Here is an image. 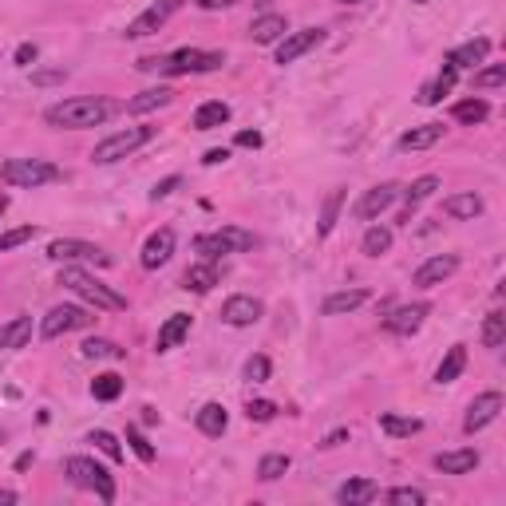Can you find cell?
I'll use <instances>...</instances> for the list:
<instances>
[{
    "label": "cell",
    "mask_w": 506,
    "mask_h": 506,
    "mask_svg": "<svg viewBox=\"0 0 506 506\" xmlns=\"http://www.w3.org/2000/svg\"><path fill=\"white\" fill-rule=\"evenodd\" d=\"M119 111H123V103H115V99L75 95V99H64V103L48 107L44 119H48V127H59V131H84V127H103Z\"/></svg>",
    "instance_id": "1"
},
{
    "label": "cell",
    "mask_w": 506,
    "mask_h": 506,
    "mask_svg": "<svg viewBox=\"0 0 506 506\" xmlns=\"http://www.w3.org/2000/svg\"><path fill=\"white\" fill-rule=\"evenodd\" d=\"M226 64L222 52H202V48H178L171 56H143L138 72H158V75H198V72H217Z\"/></svg>",
    "instance_id": "2"
},
{
    "label": "cell",
    "mask_w": 506,
    "mask_h": 506,
    "mask_svg": "<svg viewBox=\"0 0 506 506\" xmlns=\"http://www.w3.org/2000/svg\"><path fill=\"white\" fill-rule=\"evenodd\" d=\"M59 285H64V289H72L75 297H84L87 305H95V313H123L127 309V297H119L115 289H107L99 277H92L87 270H79V265H64V270H59Z\"/></svg>",
    "instance_id": "3"
},
{
    "label": "cell",
    "mask_w": 506,
    "mask_h": 506,
    "mask_svg": "<svg viewBox=\"0 0 506 506\" xmlns=\"http://www.w3.org/2000/svg\"><path fill=\"white\" fill-rule=\"evenodd\" d=\"M0 178H4L8 186H20V191H36V186L59 182L64 171H59L56 163H48V158H8V163L0 166Z\"/></svg>",
    "instance_id": "4"
},
{
    "label": "cell",
    "mask_w": 506,
    "mask_h": 506,
    "mask_svg": "<svg viewBox=\"0 0 506 506\" xmlns=\"http://www.w3.org/2000/svg\"><path fill=\"white\" fill-rule=\"evenodd\" d=\"M64 475L75 483V487L95 491L99 502H115V479L107 475V467H99L95 459H87V455H72V459H64Z\"/></svg>",
    "instance_id": "5"
},
{
    "label": "cell",
    "mask_w": 506,
    "mask_h": 506,
    "mask_svg": "<svg viewBox=\"0 0 506 506\" xmlns=\"http://www.w3.org/2000/svg\"><path fill=\"white\" fill-rule=\"evenodd\" d=\"M151 138H155V127H127V131H115V135H107L103 143H95L92 158L99 166L119 163V158H131L138 146H146Z\"/></svg>",
    "instance_id": "6"
},
{
    "label": "cell",
    "mask_w": 506,
    "mask_h": 506,
    "mask_svg": "<svg viewBox=\"0 0 506 506\" xmlns=\"http://www.w3.org/2000/svg\"><path fill=\"white\" fill-rule=\"evenodd\" d=\"M92 324H95V313L84 309V305H56V309H48V316L40 321V336H44V341H59L64 333L92 329Z\"/></svg>",
    "instance_id": "7"
},
{
    "label": "cell",
    "mask_w": 506,
    "mask_h": 506,
    "mask_svg": "<svg viewBox=\"0 0 506 506\" xmlns=\"http://www.w3.org/2000/svg\"><path fill=\"white\" fill-rule=\"evenodd\" d=\"M48 257H52V262H64V265H72V262L115 265L111 253H103V250H99V245H92V242H79V237H56V242H48Z\"/></svg>",
    "instance_id": "8"
},
{
    "label": "cell",
    "mask_w": 506,
    "mask_h": 506,
    "mask_svg": "<svg viewBox=\"0 0 506 506\" xmlns=\"http://www.w3.org/2000/svg\"><path fill=\"white\" fill-rule=\"evenodd\" d=\"M178 4H182V0H151V4H146L143 13L127 24V40H143V36L158 32V28H163L166 20L178 13Z\"/></svg>",
    "instance_id": "9"
},
{
    "label": "cell",
    "mask_w": 506,
    "mask_h": 506,
    "mask_svg": "<svg viewBox=\"0 0 506 506\" xmlns=\"http://www.w3.org/2000/svg\"><path fill=\"white\" fill-rule=\"evenodd\" d=\"M502 408H506L502 392H483V395H475L471 408H467V415H463V431L475 435V431L491 428V423L502 415Z\"/></svg>",
    "instance_id": "10"
},
{
    "label": "cell",
    "mask_w": 506,
    "mask_h": 506,
    "mask_svg": "<svg viewBox=\"0 0 506 506\" xmlns=\"http://www.w3.org/2000/svg\"><path fill=\"white\" fill-rule=\"evenodd\" d=\"M316 44H324V28H301V32H285L277 40V64H293L301 59L305 52H313Z\"/></svg>",
    "instance_id": "11"
},
{
    "label": "cell",
    "mask_w": 506,
    "mask_h": 506,
    "mask_svg": "<svg viewBox=\"0 0 506 506\" xmlns=\"http://www.w3.org/2000/svg\"><path fill=\"white\" fill-rule=\"evenodd\" d=\"M431 305L428 301H415V305H400V309H392L388 316H384V333L392 336H412L423 329V321H428Z\"/></svg>",
    "instance_id": "12"
},
{
    "label": "cell",
    "mask_w": 506,
    "mask_h": 506,
    "mask_svg": "<svg viewBox=\"0 0 506 506\" xmlns=\"http://www.w3.org/2000/svg\"><path fill=\"white\" fill-rule=\"evenodd\" d=\"M222 316L230 329H250V324H257L265 316V305L257 301V297H245V293H237V297H230V301L222 305Z\"/></svg>",
    "instance_id": "13"
},
{
    "label": "cell",
    "mask_w": 506,
    "mask_h": 506,
    "mask_svg": "<svg viewBox=\"0 0 506 506\" xmlns=\"http://www.w3.org/2000/svg\"><path fill=\"white\" fill-rule=\"evenodd\" d=\"M455 270H459V257H455V253H435V257H428V262L412 273V285H415V289H435V285H443Z\"/></svg>",
    "instance_id": "14"
},
{
    "label": "cell",
    "mask_w": 506,
    "mask_h": 506,
    "mask_svg": "<svg viewBox=\"0 0 506 506\" xmlns=\"http://www.w3.org/2000/svg\"><path fill=\"white\" fill-rule=\"evenodd\" d=\"M174 245H178L174 230H166V226H163V230H155L143 242V257H138V262H143V270H163V265L174 257Z\"/></svg>",
    "instance_id": "15"
},
{
    "label": "cell",
    "mask_w": 506,
    "mask_h": 506,
    "mask_svg": "<svg viewBox=\"0 0 506 506\" xmlns=\"http://www.w3.org/2000/svg\"><path fill=\"white\" fill-rule=\"evenodd\" d=\"M400 198V186L395 182H380L372 186V191H364V198L356 202V217H364V222H372V217H380L388 206Z\"/></svg>",
    "instance_id": "16"
},
{
    "label": "cell",
    "mask_w": 506,
    "mask_h": 506,
    "mask_svg": "<svg viewBox=\"0 0 506 506\" xmlns=\"http://www.w3.org/2000/svg\"><path fill=\"white\" fill-rule=\"evenodd\" d=\"M191 329H194V316H191V313H171V316L163 321V329H158V336H155V349H158V352L178 349V344L191 336Z\"/></svg>",
    "instance_id": "17"
},
{
    "label": "cell",
    "mask_w": 506,
    "mask_h": 506,
    "mask_svg": "<svg viewBox=\"0 0 506 506\" xmlns=\"http://www.w3.org/2000/svg\"><path fill=\"white\" fill-rule=\"evenodd\" d=\"M439 191V178L435 174H423V178H415V182L408 186V191H400L404 194V214H400V226H408L412 222V214L420 210L423 202H428V198Z\"/></svg>",
    "instance_id": "18"
},
{
    "label": "cell",
    "mask_w": 506,
    "mask_h": 506,
    "mask_svg": "<svg viewBox=\"0 0 506 506\" xmlns=\"http://www.w3.org/2000/svg\"><path fill=\"white\" fill-rule=\"evenodd\" d=\"M483 210H487V202H483V194H475V191H463V194L443 198V214L455 217V222H475Z\"/></svg>",
    "instance_id": "19"
},
{
    "label": "cell",
    "mask_w": 506,
    "mask_h": 506,
    "mask_svg": "<svg viewBox=\"0 0 506 506\" xmlns=\"http://www.w3.org/2000/svg\"><path fill=\"white\" fill-rule=\"evenodd\" d=\"M217 281H222V270H217V262H206V257L182 273V289H191V293H210Z\"/></svg>",
    "instance_id": "20"
},
{
    "label": "cell",
    "mask_w": 506,
    "mask_h": 506,
    "mask_svg": "<svg viewBox=\"0 0 506 506\" xmlns=\"http://www.w3.org/2000/svg\"><path fill=\"white\" fill-rule=\"evenodd\" d=\"M479 467V451L475 448H459V451H439L435 455V471L439 475H471Z\"/></svg>",
    "instance_id": "21"
},
{
    "label": "cell",
    "mask_w": 506,
    "mask_h": 506,
    "mask_svg": "<svg viewBox=\"0 0 506 506\" xmlns=\"http://www.w3.org/2000/svg\"><path fill=\"white\" fill-rule=\"evenodd\" d=\"M487 56H491V40L487 36H475V40H467V44L455 48V52L448 56V64L455 67V72H463V67H479Z\"/></svg>",
    "instance_id": "22"
},
{
    "label": "cell",
    "mask_w": 506,
    "mask_h": 506,
    "mask_svg": "<svg viewBox=\"0 0 506 506\" xmlns=\"http://www.w3.org/2000/svg\"><path fill=\"white\" fill-rule=\"evenodd\" d=\"M285 32H289V20H285L281 13H265V16H257L250 24V40H253V44H277Z\"/></svg>",
    "instance_id": "23"
},
{
    "label": "cell",
    "mask_w": 506,
    "mask_h": 506,
    "mask_svg": "<svg viewBox=\"0 0 506 506\" xmlns=\"http://www.w3.org/2000/svg\"><path fill=\"white\" fill-rule=\"evenodd\" d=\"M28 341H32V316H13L8 324H0V352L28 349Z\"/></svg>",
    "instance_id": "24"
},
{
    "label": "cell",
    "mask_w": 506,
    "mask_h": 506,
    "mask_svg": "<svg viewBox=\"0 0 506 506\" xmlns=\"http://www.w3.org/2000/svg\"><path fill=\"white\" fill-rule=\"evenodd\" d=\"M443 131H448L443 123L412 127V131H404V135H400V151H428V146H435V143L443 138Z\"/></svg>",
    "instance_id": "25"
},
{
    "label": "cell",
    "mask_w": 506,
    "mask_h": 506,
    "mask_svg": "<svg viewBox=\"0 0 506 506\" xmlns=\"http://www.w3.org/2000/svg\"><path fill=\"white\" fill-rule=\"evenodd\" d=\"M194 423L202 435H210V439H217L226 428H230V412L222 408V404H202V408L194 412Z\"/></svg>",
    "instance_id": "26"
},
{
    "label": "cell",
    "mask_w": 506,
    "mask_h": 506,
    "mask_svg": "<svg viewBox=\"0 0 506 506\" xmlns=\"http://www.w3.org/2000/svg\"><path fill=\"white\" fill-rule=\"evenodd\" d=\"M368 289H344V293H333V297H324V316H344V313H356L360 305H368Z\"/></svg>",
    "instance_id": "27"
},
{
    "label": "cell",
    "mask_w": 506,
    "mask_h": 506,
    "mask_svg": "<svg viewBox=\"0 0 506 506\" xmlns=\"http://www.w3.org/2000/svg\"><path fill=\"white\" fill-rule=\"evenodd\" d=\"M174 99V92L171 87H146V92H138V95H131L127 99V111L131 115H146V111H158V107H166Z\"/></svg>",
    "instance_id": "28"
},
{
    "label": "cell",
    "mask_w": 506,
    "mask_h": 506,
    "mask_svg": "<svg viewBox=\"0 0 506 506\" xmlns=\"http://www.w3.org/2000/svg\"><path fill=\"white\" fill-rule=\"evenodd\" d=\"M230 103H222V99H210V103H202L194 111V131H214V127H226L230 123Z\"/></svg>",
    "instance_id": "29"
},
{
    "label": "cell",
    "mask_w": 506,
    "mask_h": 506,
    "mask_svg": "<svg viewBox=\"0 0 506 506\" xmlns=\"http://www.w3.org/2000/svg\"><path fill=\"white\" fill-rule=\"evenodd\" d=\"M376 494H380V487H376L372 479H349V483H341V491H336V502L341 506H364V502H372Z\"/></svg>",
    "instance_id": "30"
},
{
    "label": "cell",
    "mask_w": 506,
    "mask_h": 506,
    "mask_svg": "<svg viewBox=\"0 0 506 506\" xmlns=\"http://www.w3.org/2000/svg\"><path fill=\"white\" fill-rule=\"evenodd\" d=\"M455 79H459V72H455L451 64H443V67H439V75H435L431 84H428V87H423V92H420V103H423V107H435V103H443V95H451Z\"/></svg>",
    "instance_id": "31"
},
{
    "label": "cell",
    "mask_w": 506,
    "mask_h": 506,
    "mask_svg": "<svg viewBox=\"0 0 506 506\" xmlns=\"http://www.w3.org/2000/svg\"><path fill=\"white\" fill-rule=\"evenodd\" d=\"M451 119H455V123H463V127H479V123H487V119H491V103H487V99H479V95L463 99V103L451 107Z\"/></svg>",
    "instance_id": "32"
},
{
    "label": "cell",
    "mask_w": 506,
    "mask_h": 506,
    "mask_svg": "<svg viewBox=\"0 0 506 506\" xmlns=\"http://www.w3.org/2000/svg\"><path fill=\"white\" fill-rule=\"evenodd\" d=\"M380 431L392 435V439H412V435L423 431V420H415V415H392V412H384L380 415Z\"/></svg>",
    "instance_id": "33"
},
{
    "label": "cell",
    "mask_w": 506,
    "mask_h": 506,
    "mask_svg": "<svg viewBox=\"0 0 506 506\" xmlns=\"http://www.w3.org/2000/svg\"><path fill=\"white\" fill-rule=\"evenodd\" d=\"M463 368H467V349L455 344V349H448V356L439 360V368H435V384H455L463 376Z\"/></svg>",
    "instance_id": "34"
},
{
    "label": "cell",
    "mask_w": 506,
    "mask_h": 506,
    "mask_svg": "<svg viewBox=\"0 0 506 506\" xmlns=\"http://www.w3.org/2000/svg\"><path fill=\"white\" fill-rule=\"evenodd\" d=\"M360 250L368 257H384L392 250V230H388V226H368L364 237H360Z\"/></svg>",
    "instance_id": "35"
},
{
    "label": "cell",
    "mask_w": 506,
    "mask_h": 506,
    "mask_svg": "<svg viewBox=\"0 0 506 506\" xmlns=\"http://www.w3.org/2000/svg\"><path fill=\"white\" fill-rule=\"evenodd\" d=\"M79 352L87 356V360H123V349H119L115 341H103V336H92V341L79 344Z\"/></svg>",
    "instance_id": "36"
},
{
    "label": "cell",
    "mask_w": 506,
    "mask_h": 506,
    "mask_svg": "<svg viewBox=\"0 0 506 506\" xmlns=\"http://www.w3.org/2000/svg\"><path fill=\"white\" fill-rule=\"evenodd\" d=\"M483 344L487 349H502L506 344V313H487V321H483Z\"/></svg>",
    "instance_id": "37"
},
{
    "label": "cell",
    "mask_w": 506,
    "mask_h": 506,
    "mask_svg": "<svg viewBox=\"0 0 506 506\" xmlns=\"http://www.w3.org/2000/svg\"><path fill=\"white\" fill-rule=\"evenodd\" d=\"M92 395H95V400H103V404L119 400V395H123V376H115V372L95 376V380H92Z\"/></svg>",
    "instance_id": "38"
},
{
    "label": "cell",
    "mask_w": 506,
    "mask_h": 506,
    "mask_svg": "<svg viewBox=\"0 0 506 506\" xmlns=\"http://www.w3.org/2000/svg\"><path fill=\"white\" fill-rule=\"evenodd\" d=\"M293 463H289V455H281V451H273V455H265L262 463H257V479L262 483H277L285 471H289Z\"/></svg>",
    "instance_id": "39"
},
{
    "label": "cell",
    "mask_w": 506,
    "mask_h": 506,
    "mask_svg": "<svg viewBox=\"0 0 506 506\" xmlns=\"http://www.w3.org/2000/svg\"><path fill=\"white\" fill-rule=\"evenodd\" d=\"M217 237L226 242V250L230 253H245V250H253L257 245V237L250 230H242V226H226V230H217Z\"/></svg>",
    "instance_id": "40"
},
{
    "label": "cell",
    "mask_w": 506,
    "mask_h": 506,
    "mask_svg": "<svg viewBox=\"0 0 506 506\" xmlns=\"http://www.w3.org/2000/svg\"><path fill=\"white\" fill-rule=\"evenodd\" d=\"M341 202H344V191H333L329 198H324V210H321V226H316V234H321V237H329V234H333L336 217H341Z\"/></svg>",
    "instance_id": "41"
},
{
    "label": "cell",
    "mask_w": 506,
    "mask_h": 506,
    "mask_svg": "<svg viewBox=\"0 0 506 506\" xmlns=\"http://www.w3.org/2000/svg\"><path fill=\"white\" fill-rule=\"evenodd\" d=\"M194 253H202L206 262H217V257H226L230 250H226V242L217 234H198L194 237Z\"/></svg>",
    "instance_id": "42"
},
{
    "label": "cell",
    "mask_w": 506,
    "mask_h": 506,
    "mask_svg": "<svg viewBox=\"0 0 506 506\" xmlns=\"http://www.w3.org/2000/svg\"><path fill=\"white\" fill-rule=\"evenodd\" d=\"M87 443H95V448L103 451L111 463H123V448H119V439L111 431H92V435H87Z\"/></svg>",
    "instance_id": "43"
},
{
    "label": "cell",
    "mask_w": 506,
    "mask_h": 506,
    "mask_svg": "<svg viewBox=\"0 0 506 506\" xmlns=\"http://www.w3.org/2000/svg\"><path fill=\"white\" fill-rule=\"evenodd\" d=\"M40 230L36 226H16V230H8V234H0V253H8V250H16V245H28L36 237Z\"/></svg>",
    "instance_id": "44"
},
{
    "label": "cell",
    "mask_w": 506,
    "mask_h": 506,
    "mask_svg": "<svg viewBox=\"0 0 506 506\" xmlns=\"http://www.w3.org/2000/svg\"><path fill=\"white\" fill-rule=\"evenodd\" d=\"M506 84V67L502 64H491V67H483V72H475V87L479 92H487V87H502Z\"/></svg>",
    "instance_id": "45"
},
{
    "label": "cell",
    "mask_w": 506,
    "mask_h": 506,
    "mask_svg": "<svg viewBox=\"0 0 506 506\" xmlns=\"http://www.w3.org/2000/svg\"><path fill=\"white\" fill-rule=\"evenodd\" d=\"M388 502L392 506H423L428 494H423L420 487H395V491H388Z\"/></svg>",
    "instance_id": "46"
},
{
    "label": "cell",
    "mask_w": 506,
    "mask_h": 506,
    "mask_svg": "<svg viewBox=\"0 0 506 506\" xmlns=\"http://www.w3.org/2000/svg\"><path fill=\"white\" fill-rule=\"evenodd\" d=\"M127 443H131V451L138 455L143 463H155V448H151V439H146L138 428H127Z\"/></svg>",
    "instance_id": "47"
},
{
    "label": "cell",
    "mask_w": 506,
    "mask_h": 506,
    "mask_svg": "<svg viewBox=\"0 0 506 506\" xmlns=\"http://www.w3.org/2000/svg\"><path fill=\"white\" fill-rule=\"evenodd\" d=\"M270 356H250V360H245V380H253V384H265L270 380Z\"/></svg>",
    "instance_id": "48"
},
{
    "label": "cell",
    "mask_w": 506,
    "mask_h": 506,
    "mask_svg": "<svg viewBox=\"0 0 506 506\" xmlns=\"http://www.w3.org/2000/svg\"><path fill=\"white\" fill-rule=\"evenodd\" d=\"M245 415H250L253 423H270L277 415V404L273 400H250V404H245Z\"/></svg>",
    "instance_id": "49"
},
{
    "label": "cell",
    "mask_w": 506,
    "mask_h": 506,
    "mask_svg": "<svg viewBox=\"0 0 506 506\" xmlns=\"http://www.w3.org/2000/svg\"><path fill=\"white\" fill-rule=\"evenodd\" d=\"M178 186H182V178H178V174H171V178H163V182H155L151 198H155V202H163V198H171V194L178 191Z\"/></svg>",
    "instance_id": "50"
},
{
    "label": "cell",
    "mask_w": 506,
    "mask_h": 506,
    "mask_svg": "<svg viewBox=\"0 0 506 506\" xmlns=\"http://www.w3.org/2000/svg\"><path fill=\"white\" fill-rule=\"evenodd\" d=\"M64 79H67L64 67H56V72H32V84L36 87H52V84H64Z\"/></svg>",
    "instance_id": "51"
},
{
    "label": "cell",
    "mask_w": 506,
    "mask_h": 506,
    "mask_svg": "<svg viewBox=\"0 0 506 506\" xmlns=\"http://www.w3.org/2000/svg\"><path fill=\"white\" fill-rule=\"evenodd\" d=\"M36 56H40V52H36V44H20V48H16V64H20V67L36 64Z\"/></svg>",
    "instance_id": "52"
},
{
    "label": "cell",
    "mask_w": 506,
    "mask_h": 506,
    "mask_svg": "<svg viewBox=\"0 0 506 506\" xmlns=\"http://www.w3.org/2000/svg\"><path fill=\"white\" fill-rule=\"evenodd\" d=\"M226 158H230V151H226V146H210V151L202 155V166H217V163H226Z\"/></svg>",
    "instance_id": "53"
},
{
    "label": "cell",
    "mask_w": 506,
    "mask_h": 506,
    "mask_svg": "<svg viewBox=\"0 0 506 506\" xmlns=\"http://www.w3.org/2000/svg\"><path fill=\"white\" fill-rule=\"evenodd\" d=\"M191 4L198 8H206V13H222V8H234L237 0H191Z\"/></svg>",
    "instance_id": "54"
},
{
    "label": "cell",
    "mask_w": 506,
    "mask_h": 506,
    "mask_svg": "<svg viewBox=\"0 0 506 506\" xmlns=\"http://www.w3.org/2000/svg\"><path fill=\"white\" fill-rule=\"evenodd\" d=\"M344 439H349V428H336L333 435H324V443H321V448H341Z\"/></svg>",
    "instance_id": "55"
},
{
    "label": "cell",
    "mask_w": 506,
    "mask_h": 506,
    "mask_svg": "<svg viewBox=\"0 0 506 506\" xmlns=\"http://www.w3.org/2000/svg\"><path fill=\"white\" fill-rule=\"evenodd\" d=\"M237 146H253L257 151V146H262V131H242L237 135Z\"/></svg>",
    "instance_id": "56"
},
{
    "label": "cell",
    "mask_w": 506,
    "mask_h": 506,
    "mask_svg": "<svg viewBox=\"0 0 506 506\" xmlns=\"http://www.w3.org/2000/svg\"><path fill=\"white\" fill-rule=\"evenodd\" d=\"M32 463H36V455H32V451H24V455H20V459H16V471H28V467H32Z\"/></svg>",
    "instance_id": "57"
},
{
    "label": "cell",
    "mask_w": 506,
    "mask_h": 506,
    "mask_svg": "<svg viewBox=\"0 0 506 506\" xmlns=\"http://www.w3.org/2000/svg\"><path fill=\"white\" fill-rule=\"evenodd\" d=\"M16 499H20L16 491H0V502H16Z\"/></svg>",
    "instance_id": "58"
},
{
    "label": "cell",
    "mask_w": 506,
    "mask_h": 506,
    "mask_svg": "<svg viewBox=\"0 0 506 506\" xmlns=\"http://www.w3.org/2000/svg\"><path fill=\"white\" fill-rule=\"evenodd\" d=\"M8 210V194H0V214H4Z\"/></svg>",
    "instance_id": "59"
},
{
    "label": "cell",
    "mask_w": 506,
    "mask_h": 506,
    "mask_svg": "<svg viewBox=\"0 0 506 506\" xmlns=\"http://www.w3.org/2000/svg\"><path fill=\"white\" fill-rule=\"evenodd\" d=\"M341 4H364V0H341Z\"/></svg>",
    "instance_id": "60"
},
{
    "label": "cell",
    "mask_w": 506,
    "mask_h": 506,
    "mask_svg": "<svg viewBox=\"0 0 506 506\" xmlns=\"http://www.w3.org/2000/svg\"><path fill=\"white\" fill-rule=\"evenodd\" d=\"M412 4H428V0H412Z\"/></svg>",
    "instance_id": "61"
},
{
    "label": "cell",
    "mask_w": 506,
    "mask_h": 506,
    "mask_svg": "<svg viewBox=\"0 0 506 506\" xmlns=\"http://www.w3.org/2000/svg\"><path fill=\"white\" fill-rule=\"evenodd\" d=\"M0 443H4V431H0Z\"/></svg>",
    "instance_id": "62"
}]
</instances>
